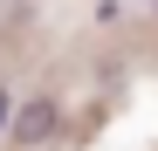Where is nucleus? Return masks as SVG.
I'll return each mask as SVG.
<instances>
[{"mask_svg":"<svg viewBox=\"0 0 158 151\" xmlns=\"http://www.w3.org/2000/svg\"><path fill=\"white\" fill-rule=\"evenodd\" d=\"M7 110H14V103H7V89H0V137H7Z\"/></svg>","mask_w":158,"mask_h":151,"instance_id":"f03ea898","label":"nucleus"},{"mask_svg":"<svg viewBox=\"0 0 158 151\" xmlns=\"http://www.w3.org/2000/svg\"><path fill=\"white\" fill-rule=\"evenodd\" d=\"M7 137H14L21 151H41L48 137H55V103H48V96H35V103L7 110Z\"/></svg>","mask_w":158,"mask_h":151,"instance_id":"f257e3e1","label":"nucleus"}]
</instances>
